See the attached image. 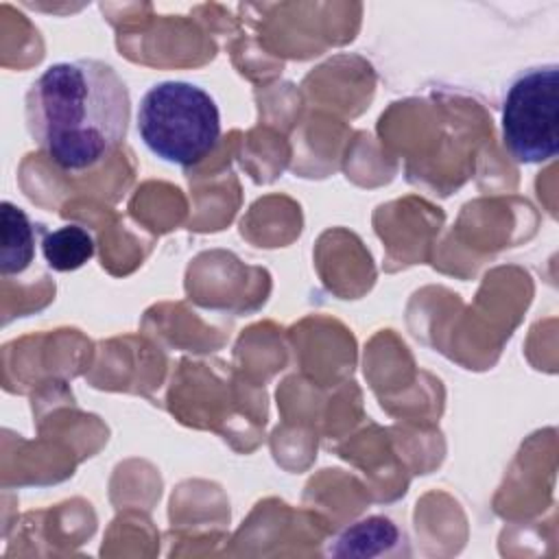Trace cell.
<instances>
[{"label": "cell", "instance_id": "cell-5", "mask_svg": "<svg viewBox=\"0 0 559 559\" xmlns=\"http://www.w3.org/2000/svg\"><path fill=\"white\" fill-rule=\"evenodd\" d=\"M35 255V225L28 214L11 201H2V275L22 273Z\"/></svg>", "mask_w": 559, "mask_h": 559}, {"label": "cell", "instance_id": "cell-4", "mask_svg": "<svg viewBox=\"0 0 559 559\" xmlns=\"http://www.w3.org/2000/svg\"><path fill=\"white\" fill-rule=\"evenodd\" d=\"M400 546V526L384 515H369L345 526L330 544V552L336 557H386Z\"/></svg>", "mask_w": 559, "mask_h": 559}, {"label": "cell", "instance_id": "cell-3", "mask_svg": "<svg viewBox=\"0 0 559 559\" xmlns=\"http://www.w3.org/2000/svg\"><path fill=\"white\" fill-rule=\"evenodd\" d=\"M502 140L520 164H542L559 148V66L526 68L509 83L502 103Z\"/></svg>", "mask_w": 559, "mask_h": 559}, {"label": "cell", "instance_id": "cell-2", "mask_svg": "<svg viewBox=\"0 0 559 559\" xmlns=\"http://www.w3.org/2000/svg\"><path fill=\"white\" fill-rule=\"evenodd\" d=\"M135 124L155 157L181 168L199 164L221 140L216 100L188 81H162L148 87L138 105Z\"/></svg>", "mask_w": 559, "mask_h": 559}, {"label": "cell", "instance_id": "cell-1", "mask_svg": "<svg viewBox=\"0 0 559 559\" xmlns=\"http://www.w3.org/2000/svg\"><path fill=\"white\" fill-rule=\"evenodd\" d=\"M26 127L37 146L68 173L105 162L127 140L131 98L105 61L48 66L26 92Z\"/></svg>", "mask_w": 559, "mask_h": 559}, {"label": "cell", "instance_id": "cell-6", "mask_svg": "<svg viewBox=\"0 0 559 559\" xmlns=\"http://www.w3.org/2000/svg\"><path fill=\"white\" fill-rule=\"evenodd\" d=\"M96 245L92 234L81 225H63L48 231L41 240V255L52 271H76L94 258Z\"/></svg>", "mask_w": 559, "mask_h": 559}]
</instances>
